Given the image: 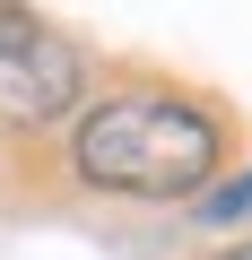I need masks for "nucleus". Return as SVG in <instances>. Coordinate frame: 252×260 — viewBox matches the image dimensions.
I'll list each match as a JSON object with an SVG mask.
<instances>
[{
	"instance_id": "1",
	"label": "nucleus",
	"mask_w": 252,
	"mask_h": 260,
	"mask_svg": "<svg viewBox=\"0 0 252 260\" xmlns=\"http://www.w3.org/2000/svg\"><path fill=\"white\" fill-rule=\"evenodd\" d=\"M70 156H78V174L96 191H122V200H200L226 139L183 95H104L78 121Z\"/></svg>"
},
{
	"instance_id": "2",
	"label": "nucleus",
	"mask_w": 252,
	"mask_h": 260,
	"mask_svg": "<svg viewBox=\"0 0 252 260\" xmlns=\"http://www.w3.org/2000/svg\"><path fill=\"white\" fill-rule=\"evenodd\" d=\"M78 104V52L52 35L35 9L0 0V121L9 130H52Z\"/></svg>"
},
{
	"instance_id": "3",
	"label": "nucleus",
	"mask_w": 252,
	"mask_h": 260,
	"mask_svg": "<svg viewBox=\"0 0 252 260\" xmlns=\"http://www.w3.org/2000/svg\"><path fill=\"white\" fill-rule=\"evenodd\" d=\"M200 217H217V225H226V217H252V174H243V182H209V191H200Z\"/></svg>"
},
{
	"instance_id": "4",
	"label": "nucleus",
	"mask_w": 252,
	"mask_h": 260,
	"mask_svg": "<svg viewBox=\"0 0 252 260\" xmlns=\"http://www.w3.org/2000/svg\"><path fill=\"white\" fill-rule=\"evenodd\" d=\"M209 260H252V243H226V251H209Z\"/></svg>"
}]
</instances>
